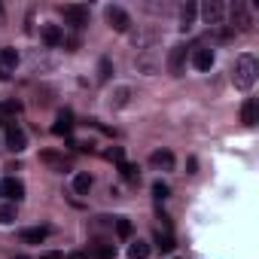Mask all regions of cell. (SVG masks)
<instances>
[{
	"instance_id": "cell-1",
	"label": "cell",
	"mask_w": 259,
	"mask_h": 259,
	"mask_svg": "<svg viewBox=\"0 0 259 259\" xmlns=\"http://www.w3.org/2000/svg\"><path fill=\"white\" fill-rule=\"evenodd\" d=\"M256 76H259V61H256V55H250V52L238 55V58H235V67H232V82H235V89L250 92L253 82H256Z\"/></svg>"
},
{
	"instance_id": "cell-2",
	"label": "cell",
	"mask_w": 259,
	"mask_h": 259,
	"mask_svg": "<svg viewBox=\"0 0 259 259\" xmlns=\"http://www.w3.org/2000/svg\"><path fill=\"white\" fill-rule=\"evenodd\" d=\"M229 13H232V31L235 34H244V31L253 28V10H250V4L235 0V4L229 7Z\"/></svg>"
},
{
	"instance_id": "cell-3",
	"label": "cell",
	"mask_w": 259,
	"mask_h": 259,
	"mask_svg": "<svg viewBox=\"0 0 259 259\" xmlns=\"http://www.w3.org/2000/svg\"><path fill=\"white\" fill-rule=\"evenodd\" d=\"M61 16H64V22L70 25V28H85L89 25V7H82V4H64L61 7Z\"/></svg>"
},
{
	"instance_id": "cell-4",
	"label": "cell",
	"mask_w": 259,
	"mask_h": 259,
	"mask_svg": "<svg viewBox=\"0 0 259 259\" xmlns=\"http://www.w3.org/2000/svg\"><path fill=\"white\" fill-rule=\"evenodd\" d=\"M104 19H107V25H110L116 34H125L128 28H132V16H128L122 7H107V10H104Z\"/></svg>"
},
{
	"instance_id": "cell-5",
	"label": "cell",
	"mask_w": 259,
	"mask_h": 259,
	"mask_svg": "<svg viewBox=\"0 0 259 259\" xmlns=\"http://www.w3.org/2000/svg\"><path fill=\"white\" fill-rule=\"evenodd\" d=\"M7 147L13 153H25L28 150V135H25V128L19 122H7Z\"/></svg>"
},
{
	"instance_id": "cell-6",
	"label": "cell",
	"mask_w": 259,
	"mask_h": 259,
	"mask_svg": "<svg viewBox=\"0 0 259 259\" xmlns=\"http://www.w3.org/2000/svg\"><path fill=\"white\" fill-rule=\"evenodd\" d=\"M183 64H186V43H174L171 52H168V73L171 76H180L183 73Z\"/></svg>"
},
{
	"instance_id": "cell-7",
	"label": "cell",
	"mask_w": 259,
	"mask_h": 259,
	"mask_svg": "<svg viewBox=\"0 0 259 259\" xmlns=\"http://www.w3.org/2000/svg\"><path fill=\"white\" fill-rule=\"evenodd\" d=\"M0 192H4L13 204H19L25 198V183L19 177H4V183H0Z\"/></svg>"
},
{
	"instance_id": "cell-8",
	"label": "cell",
	"mask_w": 259,
	"mask_h": 259,
	"mask_svg": "<svg viewBox=\"0 0 259 259\" xmlns=\"http://www.w3.org/2000/svg\"><path fill=\"white\" fill-rule=\"evenodd\" d=\"M201 16H204V22L210 28H220L223 25V4L220 0H207V4L201 7Z\"/></svg>"
},
{
	"instance_id": "cell-9",
	"label": "cell",
	"mask_w": 259,
	"mask_h": 259,
	"mask_svg": "<svg viewBox=\"0 0 259 259\" xmlns=\"http://www.w3.org/2000/svg\"><path fill=\"white\" fill-rule=\"evenodd\" d=\"M241 122H244L247 128H253V125L259 122V104H256V98H247V101L241 104Z\"/></svg>"
},
{
	"instance_id": "cell-10",
	"label": "cell",
	"mask_w": 259,
	"mask_h": 259,
	"mask_svg": "<svg viewBox=\"0 0 259 259\" xmlns=\"http://www.w3.org/2000/svg\"><path fill=\"white\" fill-rule=\"evenodd\" d=\"M150 165L153 168H159V171H174V153L171 150H156L153 156H150Z\"/></svg>"
},
{
	"instance_id": "cell-11",
	"label": "cell",
	"mask_w": 259,
	"mask_h": 259,
	"mask_svg": "<svg viewBox=\"0 0 259 259\" xmlns=\"http://www.w3.org/2000/svg\"><path fill=\"white\" fill-rule=\"evenodd\" d=\"M70 128H73V113L70 110H58L55 116V125H52V135H70Z\"/></svg>"
},
{
	"instance_id": "cell-12",
	"label": "cell",
	"mask_w": 259,
	"mask_h": 259,
	"mask_svg": "<svg viewBox=\"0 0 259 259\" xmlns=\"http://www.w3.org/2000/svg\"><path fill=\"white\" fill-rule=\"evenodd\" d=\"M46 235H49V226H31V229H22V232H19V238H22L25 244H43Z\"/></svg>"
},
{
	"instance_id": "cell-13",
	"label": "cell",
	"mask_w": 259,
	"mask_h": 259,
	"mask_svg": "<svg viewBox=\"0 0 259 259\" xmlns=\"http://www.w3.org/2000/svg\"><path fill=\"white\" fill-rule=\"evenodd\" d=\"M192 64H195V70H210V67H213V49L198 46V49L192 52Z\"/></svg>"
},
{
	"instance_id": "cell-14",
	"label": "cell",
	"mask_w": 259,
	"mask_h": 259,
	"mask_svg": "<svg viewBox=\"0 0 259 259\" xmlns=\"http://www.w3.org/2000/svg\"><path fill=\"white\" fill-rule=\"evenodd\" d=\"M40 159H43L46 165L58 168V171H67V168H70V159H64V156H61V153H55V150H43V153H40Z\"/></svg>"
},
{
	"instance_id": "cell-15",
	"label": "cell",
	"mask_w": 259,
	"mask_h": 259,
	"mask_svg": "<svg viewBox=\"0 0 259 259\" xmlns=\"http://www.w3.org/2000/svg\"><path fill=\"white\" fill-rule=\"evenodd\" d=\"M85 256H92V259H116V247L113 244H89Z\"/></svg>"
},
{
	"instance_id": "cell-16",
	"label": "cell",
	"mask_w": 259,
	"mask_h": 259,
	"mask_svg": "<svg viewBox=\"0 0 259 259\" xmlns=\"http://www.w3.org/2000/svg\"><path fill=\"white\" fill-rule=\"evenodd\" d=\"M195 16H198V7H195V4H183V7H180V28L189 31V28L195 25Z\"/></svg>"
},
{
	"instance_id": "cell-17",
	"label": "cell",
	"mask_w": 259,
	"mask_h": 259,
	"mask_svg": "<svg viewBox=\"0 0 259 259\" xmlns=\"http://www.w3.org/2000/svg\"><path fill=\"white\" fill-rule=\"evenodd\" d=\"M16 64H19V52H16L13 46L0 49V70H13Z\"/></svg>"
},
{
	"instance_id": "cell-18",
	"label": "cell",
	"mask_w": 259,
	"mask_h": 259,
	"mask_svg": "<svg viewBox=\"0 0 259 259\" xmlns=\"http://www.w3.org/2000/svg\"><path fill=\"white\" fill-rule=\"evenodd\" d=\"M43 40L49 43V46H58V43H64V34H61V28L58 25H43Z\"/></svg>"
},
{
	"instance_id": "cell-19",
	"label": "cell",
	"mask_w": 259,
	"mask_h": 259,
	"mask_svg": "<svg viewBox=\"0 0 259 259\" xmlns=\"http://www.w3.org/2000/svg\"><path fill=\"white\" fill-rule=\"evenodd\" d=\"M73 192L76 195H89L92 192V177L89 174H73Z\"/></svg>"
},
{
	"instance_id": "cell-20",
	"label": "cell",
	"mask_w": 259,
	"mask_h": 259,
	"mask_svg": "<svg viewBox=\"0 0 259 259\" xmlns=\"http://www.w3.org/2000/svg\"><path fill=\"white\" fill-rule=\"evenodd\" d=\"M156 244H159V250H162V253H168V250H174V235H171L168 229H165V232H162V229H156Z\"/></svg>"
},
{
	"instance_id": "cell-21",
	"label": "cell",
	"mask_w": 259,
	"mask_h": 259,
	"mask_svg": "<svg viewBox=\"0 0 259 259\" xmlns=\"http://www.w3.org/2000/svg\"><path fill=\"white\" fill-rule=\"evenodd\" d=\"M150 256V247L144 241H135L132 247H128V259H147Z\"/></svg>"
},
{
	"instance_id": "cell-22",
	"label": "cell",
	"mask_w": 259,
	"mask_h": 259,
	"mask_svg": "<svg viewBox=\"0 0 259 259\" xmlns=\"http://www.w3.org/2000/svg\"><path fill=\"white\" fill-rule=\"evenodd\" d=\"M119 171H122V180H128V183H138V177H141L138 165H128V162H122V165H119Z\"/></svg>"
},
{
	"instance_id": "cell-23",
	"label": "cell",
	"mask_w": 259,
	"mask_h": 259,
	"mask_svg": "<svg viewBox=\"0 0 259 259\" xmlns=\"http://www.w3.org/2000/svg\"><path fill=\"white\" fill-rule=\"evenodd\" d=\"M116 235L119 238H132V220L128 217H116Z\"/></svg>"
},
{
	"instance_id": "cell-24",
	"label": "cell",
	"mask_w": 259,
	"mask_h": 259,
	"mask_svg": "<svg viewBox=\"0 0 259 259\" xmlns=\"http://www.w3.org/2000/svg\"><path fill=\"white\" fill-rule=\"evenodd\" d=\"M168 192H171V189H168V183H162V180H156V183H153V198H156V201L168 198Z\"/></svg>"
},
{
	"instance_id": "cell-25",
	"label": "cell",
	"mask_w": 259,
	"mask_h": 259,
	"mask_svg": "<svg viewBox=\"0 0 259 259\" xmlns=\"http://www.w3.org/2000/svg\"><path fill=\"white\" fill-rule=\"evenodd\" d=\"M16 220V204H4V207H0V223H13Z\"/></svg>"
},
{
	"instance_id": "cell-26",
	"label": "cell",
	"mask_w": 259,
	"mask_h": 259,
	"mask_svg": "<svg viewBox=\"0 0 259 259\" xmlns=\"http://www.w3.org/2000/svg\"><path fill=\"white\" fill-rule=\"evenodd\" d=\"M98 79H101V82L110 79V58H101V64H98Z\"/></svg>"
},
{
	"instance_id": "cell-27",
	"label": "cell",
	"mask_w": 259,
	"mask_h": 259,
	"mask_svg": "<svg viewBox=\"0 0 259 259\" xmlns=\"http://www.w3.org/2000/svg\"><path fill=\"white\" fill-rule=\"evenodd\" d=\"M107 159H113L116 165H122V162H125V153H122V147H113V150L107 153Z\"/></svg>"
},
{
	"instance_id": "cell-28",
	"label": "cell",
	"mask_w": 259,
	"mask_h": 259,
	"mask_svg": "<svg viewBox=\"0 0 259 259\" xmlns=\"http://www.w3.org/2000/svg\"><path fill=\"white\" fill-rule=\"evenodd\" d=\"M7 22V10H4V4H0V25Z\"/></svg>"
},
{
	"instance_id": "cell-29",
	"label": "cell",
	"mask_w": 259,
	"mask_h": 259,
	"mask_svg": "<svg viewBox=\"0 0 259 259\" xmlns=\"http://www.w3.org/2000/svg\"><path fill=\"white\" fill-rule=\"evenodd\" d=\"M13 259H28V256H25V253H19V256H13Z\"/></svg>"
}]
</instances>
